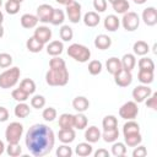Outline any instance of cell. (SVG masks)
<instances>
[{"label":"cell","instance_id":"obj_1","mask_svg":"<svg viewBox=\"0 0 157 157\" xmlns=\"http://www.w3.org/2000/svg\"><path fill=\"white\" fill-rule=\"evenodd\" d=\"M54 131L45 124H34L26 132V147L28 148L29 153L36 157H43L50 153L54 147Z\"/></svg>","mask_w":157,"mask_h":157},{"label":"cell","instance_id":"obj_2","mask_svg":"<svg viewBox=\"0 0 157 157\" xmlns=\"http://www.w3.org/2000/svg\"><path fill=\"white\" fill-rule=\"evenodd\" d=\"M69 81V71L66 66L50 67L45 74V82L49 86H65Z\"/></svg>","mask_w":157,"mask_h":157},{"label":"cell","instance_id":"obj_3","mask_svg":"<svg viewBox=\"0 0 157 157\" xmlns=\"http://www.w3.org/2000/svg\"><path fill=\"white\" fill-rule=\"evenodd\" d=\"M20 76H21V70L17 66L5 70L4 72L0 74V88L6 90L13 87L18 82Z\"/></svg>","mask_w":157,"mask_h":157},{"label":"cell","instance_id":"obj_4","mask_svg":"<svg viewBox=\"0 0 157 157\" xmlns=\"http://www.w3.org/2000/svg\"><path fill=\"white\" fill-rule=\"evenodd\" d=\"M67 55L78 63H86L91 58V50L83 44L72 43L67 48Z\"/></svg>","mask_w":157,"mask_h":157},{"label":"cell","instance_id":"obj_5","mask_svg":"<svg viewBox=\"0 0 157 157\" xmlns=\"http://www.w3.org/2000/svg\"><path fill=\"white\" fill-rule=\"evenodd\" d=\"M22 134H23V125L18 121H12L6 126L5 139L9 144H17L20 142Z\"/></svg>","mask_w":157,"mask_h":157},{"label":"cell","instance_id":"obj_6","mask_svg":"<svg viewBox=\"0 0 157 157\" xmlns=\"http://www.w3.org/2000/svg\"><path fill=\"white\" fill-rule=\"evenodd\" d=\"M121 25L124 27L125 31L128 32H134L135 29H137L139 25H140V17L136 12L134 11H128L125 13H123V18H121Z\"/></svg>","mask_w":157,"mask_h":157},{"label":"cell","instance_id":"obj_7","mask_svg":"<svg viewBox=\"0 0 157 157\" xmlns=\"http://www.w3.org/2000/svg\"><path fill=\"white\" fill-rule=\"evenodd\" d=\"M137 114H139V107L135 101H129L119 108V115L125 120H132L137 117Z\"/></svg>","mask_w":157,"mask_h":157},{"label":"cell","instance_id":"obj_8","mask_svg":"<svg viewBox=\"0 0 157 157\" xmlns=\"http://www.w3.org/2000/svg\"><path fill=\"white\" fill-rule=\"evenodd\" d=\"M113 76H114V82L119 87H128L132 82V74H131V71L125 70L123 67L117 74H114Z\"/></svg>","mask_w":157,"mask_h":157},{"label":"cell","instance_id":"obj_9","mask_svg":"<svg viewBox=\"0 0 157 157\" xmlns=\"http://www.w3.org/2000/svg\"><path fill=\"white\" fill-rule=\"evenodd\" d=\"M66 15H67L70 22L78 23L81 20V5L74 0L72 2L66 5Z\"/></svg>","mask_w":157,"mask_h":157},{"label":"cell","instance_id":"obj_10","mask_svg":"<svg viewBox=\"0 0 157 157\" xmlns=\"http://www.w3.org/2000/svg\"><path fill=\"white\" fill-rule=\"evenodd\" d=\"M53 11H54V7L49 4H42L37 7V17H38V21L43 22V23H48L50 22L52 20V15H53Z\"/></svg>","mask_w":157,"mask_h":157},{"label":"cell","instance_id":"obj_11","mask_svg":"<svg viewBox=\"0 0 157 157\" xmlns=\"http://www.w3.org/2000/svg\"><path fill=\"white\" fill-rule=\"evenodd\" d=\"M151 93H152V90L147 85H140L132 90V98L136 103H142L145 102L146 98L150 97Z\"/></svg>","mask_w":157,"mask_h":157},{"label":"cell","instance_id":"obj_12","mask_svg":"<svg viewBox=\"0 0 157 157\" xmlns=\"http://www.w3.org/2000/svg\"><path fill=\"white\" fill-rule=\"evenodd\" d=\"M33 37L37 38L40 43L47 44V43H49V40L52 38V29L47 26H39V27L36 28V31L33 33Z\"/></svg>","mask_w":157,"mask_h":157},{"label":"cell","instance_id":"obj_13","mask_svg":"<svg viewBox=\"0 0 157 157\" xmlns=\"http://www.w3.org/2000/svg\"><path fill=\"white\" fill-rule=\"evenodd\" d=\"M142 21L147 26H155L157 23V10L153 6H148L142 11Z\"/></svg>","mask_w":157,"mask_h":157},{"label":"cell","instance_id":"obj_14","mask_svg":"<svg viewBox=\"0 0 157 157\" xmlns=\"http://www.w3.org/2000/svg\"><path fill=\"white\" fill-rule=\"evenodd\" d=\"M76 137V132L72 128L70 129H60L58 132V139L63 144H71Z\"/></svg>","mask_w":157,"mask_h":157},{"label":"cell","instance_id":"obj_15","mask_svg":"<svg viewBox=\"0 0 157 157\" xmlns=\"http://www.w3.org/2000/svg\"><path fill=\"white\" fill-rule=\"evenodd\" d=\"M20 22H21V26L23 28H34L38 23V17L36 15H32V13H23L20 18Z\"/></svg>","mask_w":157,"mask_h":157},{"label":"cell","instance_id":"obj_16","mask_svg":"<svg viewBox=\"0 0 157 157\" xmlns=\"http://www.w3.org/2000/svg\"><path fill=\"white\" fill-rule=\"evenodd\" d=\"M72 107H74V109L77 110L78 113H83V112H86V110L88 109V107H90V101H88L86 97H83V96H77V97H75L74 101H72Z\"/></svg>","mask_w":157,"mask_h":157},{"label":"cell","instance_id":"obj_17","mask_svg":"<svg viewBox=\"0 0 157 157\" xmlns=\"http://www.w3.org/2000/svg\"><path fill=\"white\" fill-rule=\"evenodd\" d=\"M101 135L102 132L99 131V129L94 125L87 128V130L85 131V139L87 142L90 144H94V142H98V140L101 139Z\"/></svg>","mask_w":157,"mask_h":157},{"label":"cell","instance_id":"obj_18","mask_svg":"<svg viewBox=\"0 0 157 157\" xmlns=\"http://www.w3.org/2000/svg\"><path fill=\"white\" fill-rule=\"evenodd\" d=\"M112 45V38L107 34H98L94 38V47L101 50H105Z\"/></svg>","mask_w":157,"mask_h":157},{"label":"cell","instance_id":"obj_19","mask_svg":"<svg viewBox=\"0 0 157 157\" xmlns=\"http://www.w3.org/2000/svg\"><path fill=\"white\" fill-rule=\"evenodd\" d=\"M64 50V44L60 40H52L47 45V53L52 56H59Z\"/></svg>","mask_w":157,"mask_h":157},{"label":"cell","instance_id":"obj_20","mask_svg":"<svg viewBox=\"0 0 157 157\" xmlns=\"http://www.w3.org/2000/svg\"><path fill=\"white\" fill-rule=\"evenodd\" d=\"M83 23L87 26V27H96L98 26L99 21H101V17L98 15V12H94V11H88L83 15Z\"/></svg>","mask_w":157,"mask_h":157},{"label":"cell","instance_id":"obj_21","mask_svg":"<svg viewBox=\"0 0 157 157\" xmlns=\"http://www.w3.org/2000/svg\"><path fill=\"white\" fill-rule=\"evenodd\" d=\"M120 26V20L115 15H108L104 18V28L109 32H115Z\"/></svg>","mask_w":157,"mask_h":157},{"label":"cell","instance_id":"obj_22","mask_svg":"<svg viewBox=\"0 0 157 157\" xmlns=\"http://www.w3.org/2000/svg\"><path fill=\"white\" fill-rule=\"evenodd\" d=\"M120 63H121V67L123 69L131 71L135 67V65H136V58H135L134 54L128 53V54L123 55V58L120 59Z\"/></svg>","mask_w":157,"mask_h":157},{"label":"cell","instance_id":"obj_23","mask_svg":"<svg viewBox=\"0 0 157 157\" xmlns=\"http://www.w3.org/2000/svg\"><path fill=\"white\" fill-rule=\"evenodd\" d=\"M92 152H93V148L90 142H80L75 148V153L80 157H87L92 155Z\"/></svg>","mask_w":157,"mask_h":157},{"label":"cell","instance_id":"obj_24","mask_svg":"<svg viewBox=\"0 0 157 157\" xmlns=\"http://www.w3.org/2000/svg\"><path fill=\"white\" fill-rule=\"evenodd\" d=\"M105 67H107V71L112 75L117 74L120 69H121V63H120V59L115 58V56H112L107 60L105 63Z\"/></svg>","mask_w":157,"mask_h":157},{"label":"cell","instance_id":"obj_25","mask_svg":"<svg viewBox=\"0 0 157 157\" xmlns=\"http://www.w3.org/2000/svg\"><path fill=\"white\" fill-rule=\"evenodd\" d=\"M13 113L17 118L20 119H23V118H27L31 113V108L28 104H26L25 102H18V104L13 109Z\"/></svg>","mask_w":157,"mask_h":157},{"label":"cell","instance_id":"obj_26","mask_svg":"<svg viewBox=\"0 0 157 157\" xmlns=\"http://www.w3.org/2000/svg\"><path fill=\"white\" fill-rule=\"evenodd\" d=\"M132 50H134V55H140L144 56L150 52V47L145 40H137L132 45Z\"/></svg>","mask_w":157,"mask_h":157},{"label":"cell","instance_id":"obj_27","mask_svg":"<svg viewBox=\"0 0 157 157\" xmlns=\"http://www.w3.org/2000/svg\"><path fill=\"white\" fill-rule=\"evenodd\" d=\"M26 47H27V49H28L31 53H39V52L44 48V44L40 43L37 38H34V37L32 36V37H29V38L27 39Z\"/></svg>","mask_w":157,"mask_h":157},{"label":"cell","instance_id":"obj_28","mask_svg":"<svg viewBox=\"0 0 157 157\" xmlns=\"http://www.w3.org/2000/svg\"><path fill=\"white\" fill-rule=\"evenodd\" d=\"M59 126H60V129L74 128V115L70 113H63L59 117Z\"/></svg>","mask_w":157,"mask_h":157},{"label":"cell","instance_id":"obj_29","mask_svg":"<svg viewBox=\"0 0 157 157\" xmlns=\"http://www.w3.org/2000/svg\"><path fill=\"white\" fill-rule=\"evenodd\" d=\"M124 141H125V145L129 146V147H135L137 145L141 144L142 141V136L140 132H135V134H128V135H124Z\"/></svg>","mask_w":157,"mask_h":157},{"label":"cell","instance_id":"obj_30","mask_svg":"<svg viewBox=\"0 0 157 157\" xmlns=\"http://www.w3.org/2000/svg\"><path fill=\"white\" fill-rule=\"evenodd\" d=\"M153 78H155L153 71H151V70H139L137 80L142 85H150V83H152L153 82Z\"/></svg>","mask_w":157,"mask_h":157},{"label":"cell","instance_id":"obj_31","mask_svg":"<svg viewBox=\"0 0 157 157\" xmlns=\"http://www.w3.org/2000/svg\"><path fill=\"white\" fill-rule=\"evenodd\" d=\"M88 124V119L83 113H77L74 115V128L77 130H83Z\"/></svg>","mask_w":157,"mask_h":157},{"label":"cell","instance_id":"obj_32","mask_svg":"<svg viewBox=\"0 0 157 157\" xmlns=\"http://www.w3.org/2000/svg\"><path fill=\"white\" fill-rule=\"evenodd\" d=\"M101 137H103V140L105 142H114L118 140L119 137V130L118 128H114V129H108V130H103V134L101 135Z\"/></svg>","mask_w":157,"mask_h":157},{"label":"cell","instance_id":"obj_33","mask_svg":"<svg viewBox=\"0 0 157 157\" xmlns=\"http://www.w3.org/2000/svg\"><path fill=\"white\" fill-rule=\"evenodd\" d=\"M20 88L23 90L27 94H33L36 92V83L32 78H23L20 82Z\"/></svg>","mask_w":157,"mask_h":157},{"label":"cell","instance_id":"obj_34","mask_svg":"<svg viewBox=\"0 0 157 157\" xmlns=\"http://www.w3.org/2000/svg\"><path fill=\"white\" fill-rule=\"evenodd\" d=\"M135 132H140V125L134 119L132 120H128L123 126V135L135 134Z\"/></svg>","mask_w":157,"mask_h":157},{"label":"cell","instance_id":"obj_35","mask_svg":"<svg viewBox=\"0 0 157 157\" xmlns=\"http://www.w3.org/2000/svg\"><path fill=\"white\" fill-rule=\"evenodd\" d=\"M112 155L115 156V157H123L126 155V145L124 142H117L114 141L113 142V146H112Z\"/></svg>","mask_w":157,"mask_h":157},{"label":"cell","instance_id":"obj_36","mask_svg":"<svg viewBox=\"0 0 157 157\" xmlns=\"http://www.w3.org/2000/svg\"><path fill=\"white\" fill-rule=\"evenodd\" d=\"M112 7L117 13H125L130 9V4L128 0H117L112 4Z\"/></svg>","mask_w":157,"mask_h":157},{"label":"cell","instance_id":"obj_37","mask_svg":"<svg viewBox=\"0 0 157 157\" xmlns=\"http://www.w3.org/2000/svg\"><path fill=\"white\" fill-rule=\"evenodd\" d=\"M64 21H65V13H64V11L60 10V9H54L53 15H52L50 23L54 25V26H59V25H63Z\"/></svg>","mask_w":157,"mask_h":157},{"label":"cell","instance_id":"obj_38","mask_svg":"<svg viewBox=\"0 0 157 157\" xmlns=\"http://www.w3.org/2000/svg\"><path fill=\"white\" fill-rule=\"evenodd\" d=\"M59 36L64 42H70L74 38V31L70 26L64 25V26H61V28L59 31Z\"/></svg>","mask_w":157,"mask_h":157},{"label":"cell","instance_id":"obj_39","mask_svg":"<svg viewBox=\"0 0 157 157\" xmlns=\"http://www.w3.org/2000/svg\"><path fill=\"white\" fill-rule=\"evenodd\" d=\"M102 126H103V130L118 128V119L114 115H105L102 120Z\"/></svg>","mask_w":157,"mask_h":157},{"label":"cell","instance_id":"obj_40","mask_svg":"<svg viewBox=\"0 0 157 157\" xmlns=\"http://www.w3.org/2000/svg\"><path fill=\"white\" fill-rule=\"evenodd\" d=\"M137 65H139V70H151V71H155V63L150 58L142 56L139 60Z\"/></svg>","mask_w":157,"mask_h":157},{"label":"cell","instance_id":"obj_41","mask_svg":"<svg viewBox=\"0 0 157 157\" xmlns=\"http://www.w3.org/2000/svg\"><path fill=\"white\" fill-rule=\"evenodd\" d=\"M102 69H103V65H102V63L99 60H92L88 64V72L91 75H93V76L101 74Z\"/></svg>","mask_w":157,"mask_h":157},{"label":"cell","instance_id":"obj_42","mask_svg":"<svg viewBox=\"0 0 157 157\" xmlns=\"http://www.w3.org/2000/svg\"><path fill=\"white\" fill-rule=\"evenodd\" d=\"M20 6H21L20 2H16V1H12V0H7L6 4H5V10H6V12L9 15H16L20 11Z\"/></svg>","mask_w":157,"mask_h":157},{"label":"cell","instance_id":"obj_43","mask_svg":"<svg viewBox=\"0 0 157 157\" xmlns=\"http://www.w3.org/2000/svg\"><path fill=\"white\" fill-rule=\"evenodd\" d=\"M11 96H12V98L15 99V101H17V102H26L27 99H28V97H29V94H27L23 90H21L20 87L18 88H15L12 92H11Z\"/></svg>","mask_w":157,"mask_h":157},{"label":"cell","instance_id":"obj_44","mask_svg":"<svg viewBox=\"0 0 157 157\" xmlns=\"http://www.w3.org/2000/svg\"><path fill=\"white\" fill-rule=\"evenodd\" d=\"M56 109L53 108V107H48V108H44L43 113H42V117L45 121H54L55 118H56Z\"/></svg>","mask_w":157,"mask_h":157},{"label":"cell","instance_id":"obj_45","mask_svg":"<svg viewBox=\"0 0 157 157\" xmlns=\"http://www.w3.org/2000/svg\"><path fill=\"white\" fill-rule=\"evenodd\" d=\"M6 152L11 157H18L22 153V148H21L18 142L17 144H9V146L6 147Z\"/></svg>","mask_w":157,"mask_h":157},{"label":"cell","instance_id":"obj_46","mask_svg":"<svg viewBox=\"0 0 157 157\" xmlns=\"http://www.w3.org/2000/svg\"><path fill=\"white\" fill-rule=\"evenodd\" d=\"M31 105L32 108H36V109H42L44 105H45V98L40 94H36L31 98Z\"/></svg>","mask_w":157,"mask_h":157},{"label":"cell","instance_id":"obj_47","mask_svg":"<svg viewBox=\"0 0 157 157\" xmlns=\"http://www.w3.org/2000/svg\"><path fill=\"white\" fill-rule=\"evenodd\" d=\"M56 156L58 157H71L72 156V150L66 144H64V145H61L56 148Z\"/></svg>","mask_w":157,"mask_h":157},{"label":"cell","instance_id":"obj_48","mask_svg":"<svg viewBox=\"0 0 157 157\" xmlns=\"http://www.w3.org/2000/svg\"><path fill=\"white\" fill-rule=\"evenodd\" d=\"M12 64V56L7 53H0V67L6 69L10 67Z\"/></svg>","mask_w":157,"mask_h":157},{"label":"cell","instance_id":"obj_49","mask_svg":"<svg viewBox=\"0 0 157 157\" xmlns=\"http://www.w3.org/2000/svg\"><path fill=\"white\" fill-rule=\"evenodd\" d=\"M145 101H146V105H147L148 108H151V109H153V110L157 109V93H156V92H152V93L150 94V97L146 98Z\"/></svg>","mask_w":157,"mask_h":157},{"label":"cell","instance_id":"obj_50","mask_svg":"<svg viewBox=\"0 0 157 157\" xmlns=\"http://www.w3.org/2000/svg\"><path fill=\"white\" fill-rule=\"evenodd\" d=\"M61 66H66L65 60L61 59L60 56H53L49 61V67H61Z\"/></svg>","mask_w":157,"mask_h":157},{"label":"cell","instance_id":"obj_51","mask_svg":"<svg viewBox=\"0 0 157 157\" xmlns=\"http://www.w3.org/2000/svg\"><path fill=\"white\" fill-rule=\"evenodd\" d=\"M107 0H93V7L97 12H104L107 10Z\"/></svg>","mask_w":157,"mask_h":157},{"label":"cell","instance_id":"obj_52","mask_svg":"<svg viewBox=\"0 0 157 157\" xmlns=\"http://www.w3.org/2000/svg\"><path fill=\"white\" fill-rule=\"evenodd\" d=\"M147 155V150L145 146L142 145H137L135 146V150L132 151V156L134 157H145Z\"/></svg>","mask_w":157,"mask_h":157},{"label":"cell","instance_id":"obj_53","mask_svg":"<svg viewBox=\"0 0 157 157\" xmlns=\"http://www.w3.org/2000/svg\"><path fill=\"white\" fill-rule=\"evenodd\" d=\"M9 119V110L5 107L0 105V123H4Z\"/></svg>","mask_w":157,"mask_h":157},{"label":"cell","instance_id":"obj_54","mask_svg":"<svg viewBox=\"0 0 157 157\" xmlns=\"http://www.w3.org/2000/svg\"><path fill=\"white\" fill-rule=\"evenodd\" d=\"M94 157H109V152L105 148H99L94 152Z\"/></svg>","mask_w":157,"mask_h":157},{"label":"cell","instance_id":"obj_55","mask_svg":"<svg viewBox=\"0 0 157 157\" xmlns=\"http://www.w3.org/2000/svg\"><path fill=\"white\" fill-rule=\"evenodd\" d=\"M55 1H56L58 4H60V5H65V6H66V5H69L70 2H72L74 0H55Z\"/></svg>","mask_w":157,"mask_h":157},{"label":"cell","instance_id":"obj_56","mask_svg":"<svg viewBox=\"0 0 157 157\" xmlns=\"http://www.w3.org/2000/svg\"><path fill=\"white\" fill-rule=\"evenodd\" d=\"M4 151H5V144L2 140H0V156L4 153Z\"/></svg>","mask_w":157,"mask_h":157},{"label":"cell","instance_id":"obj_57","mask_svg":"<svg viewBox=\"0 0 157 157\" xmlns=\"http://www.w3.org/2000/svg\"><path fill=\"white\" fill-rule=\"evenodd\" d=\"M147 0H134V2L135 4H137V5H142V4H145Z\"/></svg>","mask_w":157,"mask_h":157},{"label":"cell","instance_id":"obj_58","mask_svg":"<svg viewBox=\"0 0 157 157\" xmlns=\"http://www.w3.org/2000/svg\"><path fill=\"white\" fill-rule=\"evenodd\" d=\"M4 37V27H2V25H0V38H2Z\"/></svg>","mask_w":157,"mask_h":157},{"label":"cell","instance_id":"obj_59","mask_svg":"<svg viewBox=\"0 0 157 157\" xmlns=\"http://www.w3.org/2000/svg\"><path fill=\"white\" fill-rule=\"evenodd\" d=\"M2 21H4V13L0 11V25H2Z\"/></svg>","mask_w":157,"mask_h":157},{"label":"cell","instance_id":"obj_60","mask_svg":"<svg viewBox=\"0 0 157 157\" xmlns=\"http://www.w3.org/2000/svg\"><path fill=\"white\" fill-rule=\"evenodd\" d=\"M12 1H16V2H20V4H21L23 0H12Z\"/></svg>","mask_w":157,"mask_h":157},{"label":"cell","instance_id":"obj_61","mask_svg":"<svg viewBox=\"0 0 157 157\" xmlns=\"http://www.w3.org/2000/svg\"><path fill=\"white\" fill-rule=\"evenodd\" d=\"M108 1H109V2H110V4H113V2H115V1H117V0H108Z\"/></svg>","mask_w":157,"mask_h":157},{"label":"cell","instance_id":"obj_62","mask_svg":"<svg viewBox=\"0 0 157 157\" xmlns=\"http://www.w3.org/2000/svg\"><path fill=\"white\" fill-rule=\"evenodd\" d=\"M2 6V0H0V7Z\"/></svg>","mask_w":157,"mask_h":157}]
</instances>
